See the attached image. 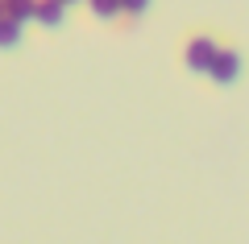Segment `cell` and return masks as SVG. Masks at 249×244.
I'll list each match as a JSON object with an SVG mask.
<instances>
[{"instance_id": "2", "label": "cell", "mask_w": 249, "mask_h": 244, "mask_svg": "<svg viewBox=\"0 0 249 244\" xmlns=\"http://www.w3.org/2000/svg\"><path fill=\"white\" fill-rule=\"evenodd\" d=\"M208 75H212L216 83H237V75H241V54H237V50H224V46H220V54L212 58Z\"/></svg>"}, {"instance_id": "7", "label": "cell", "mask_w": 249, "mask_h": 244, "mask_svg": "<svg viewBox=\"0 0 249 244\" xmlns=\"http://www.w3.org/2000/svg\"><path fill=\"white\" fill-rule=\"evenodd\" d=\"M145 9H150V0H121V13H129V17H142Z\"/></svg>"}, {"instance_id": "4", "label": "cell", "mask_w": 249, "mask_h": 244, "mask_svg": "<svg viewBox=\"0 0 249 244\" xmlns=\"http://www.w3.org/2000/svg\"><path fill=\"white\" fill-rule=\"evenodd\" d=\"M0 4H4V17L17 21V25L34 21V9H37V0H0Z\"/></svg>"}, {"instance_id": "3", "label": "cell", "mask_w": 249, "mask_h": 244, "mask_svg": "<svg viewBox=\"0 0 249 244\" xmlns=\"http://www.w3.org/2000/svg\"><path fill=\"white\" fill-rule=\"evenodd\" d=\"M62 17H67V4L62 0H37L34 21H42L46 29H54V25H62Z\"/></svg>"}, {"instance_id": "9", "label": "cell", "mask_w": 249, "mask_h": 244, "mask_svg": "<svg viewBox=\"0 0 249 244\" xmlns=\"http://www.w3.org/2000/svg\"><path fill=\"white\" fill-rule=\"evenodd\" d=\"M0 17H4V4H0Z\"/></svg>"}, {"instance_id": "8", "label": "cell", "mask_w": 249, "mask_h": 244, "mask_svg": "<svg viewBox=\"0 0 249 244\" xmlns=\"http://www.w3.org/2000/svg\"><path fill=\"white\" fill-rule=\"evenodd\" d=\"M62 4H79V0H62Z\"/></svg>"}, {"instance_id": "1", "label": "cell", "mask_w": 249, "mask_h": 244, "mask_svg": "<svg viewBox=\"0 0 249 244\" xmlns=\"http://www.w3.org/2000/svg\"><path fill=\"white\" fill-rule=\"evenodd\" d=\"M216 54H220V42H216V37H208V33H196L191 42L183 46V62H187V70H199V75H208V66H212Z\"/></svg>"}, {"instance_id": "5", "label": "cell", "mask_w": 249, "mask_h": 244, "mask_svg": "<svg viewBox=\"0 0 249 244\" xmlns=\"http://www.w3.org/2000/svg\"><path fill=\"white\" fill-rule=\"evenodd\" d=\"M17 42H21V25L9 21V17H0V46L9 50V46H17Z\"/></svg>"}, {"instance_id": "6", "label": "cell", "mask_w": 249, "mask_h": 244, "mask_svg": "<svg viewBox=\"0 0 249 244\" xmlns=\"http://www.w3.org/2000/svg\"><path fill=\"white\" fill-rule=\"evenodd\" d=\"M91 13L104 17V21H112V17H121V0H91Z\"/></svg>"}]
</instances>
